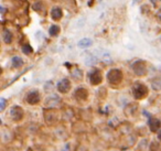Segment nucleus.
<instances>
[{"label":"nucleus","instance_id":"obj_1","mask_svg":"<svg viewBox=\"0 0 161 151\" xmlns=\"http://www.w3.org/2000/svg\"><path fill=\"white\" fill-rule=\"evenodd\" d=\"M43 120L48 127H56L62 121V113L58 109L46 108L43 110Z\"/></svg>","mask_w":161,"mask_h":151},{"label":"nucleus","instance_id":"obj_2","mask_svg":"<svg viewBox=\"0 0 161 151\" xmlns=\"http://www.w3.org/2000/svg\"><path fill=\"white\" fill-rule=\"evenodd\" d=\"M131 93H133L135 99L140 101V99H144V98H146V97L148 96L149 88H148L144 83H135V84L133 85Z\"/></svg>","mask_w":161,"mask_h":151},{"label":"nucleus","instance_id":"obj_3","mask_svg":"<svg viewBox=\"0 0 161 151\" xmlns=\"http://www.w3.org/2000/svg\"><path fill=\"white\" fill-rule=\"evenodd\" d=\"M25 118V110L20 106H12L8 114V119L12 123H20Z\"/></svg>","mask_w":161,"mask_h":151},{"label":"nucleus","instance_id":"obj_4","mask_svg":"<svg viewBox=\"0 0 161 151\" xmlns=\"http://www.w3.org/2000/svg\"><path fill=\"white\" fill-rule=\"evenodd\" d=\"M107 81L110 85H119L123 81V73L120 70L113 68L107 73Z\"/></svg>","mask_w":161,"mask_h":151},{"label":"nucleus","instance_id":"obj_5","mask_svg":"<svg viewBox=\"0 0 161 151\" xmlns=\"http://www.w3.org/2000/svg\"><path fill=\"white\" fill-rule=\"evenodd\" d=\"M41 101H42V98H41L40 93H39V91H35V89L28 93L26 95V98H25V101L30 106L39 105L41 103Z\"/></svg>","mask_w":161,"mask_h":151},{"label":"nucleus","instance_id":"obj_6","mask_svg":"<svg viewBox=\"0 0 161 151\" xmlns=\"http://www.w3.org/2000/svg\"><path fill=\"white\" fill-rule=\"evenodd\" d=\"M148 127H149V131L152 134H158L161 130V119L157 116H153L149 119L148 121Z\"/></svg>","mask_w":161,"mask_h":151},{"label":"nucleus","instance_id":"obj_7","mask_svg":"<svg viewBox=\"0 0 161 151\" xmlns=\"http://www.w3.org/2000/svg\"><path fill=\"white\" fill-rule=\"evenodd\" d=\"M88 79L92 85H98L102 83L103 75L99 70H93L88 73Z\"/></svg>","mask_w":161,"mask_h":151},{"label":"nucleus","instance_id":"obj_8","mask_svg":"<svg viewBox=\"0 0 161 151\" xmlns=\"http://www.w3.org/2000/svg\"><path fill=\"white\" fill-rule=\"evenodd\" d=\"M133 70L137 76H144L147 73V66L144 61H136L133 64Z\"/></svg>","mask_w":161,"mask_h":151},{"label":"nucleus","instance_id":"obj_9","mask_svg":"<svg viewBox=\"0 0 161 151\" xmlns=\"http://www.w3.org/2000/svg\"><path fill=\"white\" fill-rule=\"evenodd\" d=\"M139 106L136 103H130L125 107V115L129 118H135L138 116Z\"/></svg>","mask_w":161,"mask_h":151},{"label":"nucleus","instance_id":"obj_10","mask_svg":"<svg viewBox=\"0 0 161 151\" xmlns=\"http://www.w3.org/2000/svg\"><path fill=\"white\" fill-rule=\"evenodd\" d=\"M58 91H59L61 94H68L70 91H71V87H72V84L70 82V79L68 78H63L61 79L59 83H58Z\"/></svg>","mask_w":161,"mask_h":151},{"label":"nucleus","instance_id":"obj_11","mask_svg":"<svg viewBox=\"0 0 161 151\" xmlns=\"http://www.w3.org/2000/svg\"><path fill=\"white\" fill-rule=\"evenodd\" d=\"M74 97L76 98V101L78 103H85L88 99V91L83 88V87H80L74 93Z\"/></svg>","mask_w":161,"mask_h":151},{"label":"nucleus","instance_id":"obj_12","mask_svg":"<svg viewBox=\"0 0 161 151\" xmlns=\"http://www.w3.org/2000/svg\"><path fill=\"white\" fill-rule=\"evenodd\" d=\"M61 103V99L58 95H52L50 97L46 98L45 101V107L46 108H52V109H56L58 104Z\"/></svg>","mask_w":161,"mask_h":151},{"label":"nucleus","instance_id":"obj_13","mask_svg":"<svg viewBox=\"0 0 161 151\" xmlns=\"http://www.w3.org/2000/svg\"><path fill=\"white\" fill-rule=\"evenodd\" d=\"M1 139H2V143H9L13 139L12 131H11L9 128L2 127V130H1Z\"/></svg>","mask_w":161,"mask_h":151},{"label":"nucleus","instance_id":"obj_14","mask_svg":"<svg viewBox=\"0 0 161 151\" xmlns=\"http://www.w3.org/2000/svg\"><path fill=\"white\" fill-rule=\"evenodd\" d=\"M151 88L154 91H161V76H158L151 81Z\"/></svg>","mask_w":161,"mask_h":151},{"label":"nucleus","instance_id":"obj_15","mask_svg":"<svg viewBox=\"0 0 161 151\" xmlns=\"http://www.w3.org/2000/svg\"><path fill=\"white\" fill-rule=\"evenodd\" d=\"M148 151H161V142L157 140H152L149 144V150Z\"/></svg>","mask_w":161,"mask_h":151},{"label":"nucleus","instance_id":"obj_16","mask_svg":"<svg viewBox=\"0 0 161 151\" xmlns=\"http://www.w3.org/2000/svg\"><path fill=\"white\" fill-rule=\"evenodd\" d=\"M93 41L88 38H85V39H82L81 41H78V48L81 49H86V48H89L92 45Z\"/></svg>","mask_w":161,"mask_h":151},{"label":"nucleus","instance_id":"obj_17","mask_svg":"<svg viewBox=\"0 0 161 151\" xmlns=\"http://www.w3.org/2000/svg\"><path fill=\"white\" fill-rule=\"evenodd\" d=\"M63 16V12L60 8H53L51 11V17L54 20H60Z\"/></svg>","mask_w":161,"mask_h":151},{"label":"nucleus","instance_id":"obj_18","mask_svg":"<svg viewBox=\"0 0 161 151\" xmlns=\"http://www.w3.org/2000/svg\"><path fill=\"white\" fill-rule=\"evenodd\" d=\"M2 39H3L5 43H7V44L11 43L12 42V33L9 30H5L3 34H2Z\"/></svg>","mask_w":161,"mask_h":151},{"label":"nucleus","instance_id":"obj_19","mask_svg":"<svg viewBox=\"0 0 161 151\" xmlns=\"http://www.w3.org/2000/svg\"><path fill=\"white\" fill-rule=\"evenodd\" d=\"M23 65V60L21 59L20 56H15L12 59V66L16 67V68H19Z\"/></svg>","mask_w":161,"mask_h":151},{"label":"nucleus","instance_id":"obj_20","mask_svg":"<svg viewBox=\"0 0 161 151\" xmlns=\"http://www.w3.org/2000/svg\"><path fill=\"white\" fill-rule=\"evenodd\" d=\"M59 32H60V28L58 25H52L51 28H50V30H49V33H50V35H52V36L58 35Z\"/></svg>","mask_w":161,"mask_h":151},{"label":"nucleus","instance_id":"obj_21","mask_svg":"<svg viewBox=\"0 0 161 151\" xmlns=\"http://www.w3.org/2000/svg\"><path fill=\"white\" fill-rule=\"evenodd\" d=\"M75 151H89V148L86 144H84V143H80L76 147Z\"/></svg>","mask_w":161,"mask_h":151},{"label":"nucleus","instance_id":"obj_22","mask_svg":"<svg viewBox=\"0 0 161 151\" xmlns=\"http://www.w3.org/2000/svg\"><path fill=\"white\" fill-rule=\"evenodd\" d=\"M22 51H23V53H26V54H30V53H32V48L29 45V44H26V45H23V48H22Z\"/></svg>","mask_w":161,"mask_h":151},{"label":"nucleus","instance_id":"obj_23","mask_svg":"<svg viewBox=\"0 0 161 151\" xmlns=\"http://www.w3.org/2000/svg\"><path fill=\"white\" fill-rule=\"evenodd\" d=\"M33 9H34V10H36V11H40V10H42V3H41V2H36V3H34Z\"/></svg>","mask_w":161,"mask_h":151},{"label":"nucleus","instance_id":"obj_24","mask_svg":"<svg viewBox=\"0 0 161 151\" xmlns=\"http://www.w3.org/2000/svg\"><path fill=\"white\" fill-rule=\"evenodd\" d=\"M5 105H6V99H5V98H1V107H0L1 111L5 110Z\"/></svg>","mask_w":161,"mask_h":151},{"label":"nucleus","instance_id":"obj_25","mask_svg":"<svg viewBox=\"0 0 161 151\" xmlns=\"http://www.w3.org/2000/svg\"><path fill=\"white\" fill-rule=\"evenodd\" d=\"M157 139H158V140H159V141L161 142V130L159 131V132H158V134H157Z\"/></svg>","mask_w":161,"mask_h":151},{"label":"nucleus","instance_id":"obj_26","mask_svg":"<svg viewBox=\"0 0 161 151\" xmlns=\"http://www.w3.org/2000/svg\"><path fill=\"white\" fill-rule=\"evenodd\" d=\"M157 16H158V18L161 20V8L159 9V11H158V13H157Z\"/></svg>","mask_w":161,"mask_h":151},{"label":"nucleus","instance_id":"obj_27","mask_svg":"<svg viewBox=\"0 0 161 151\" xmlns=\"http://www.w3.org/2000/svg\"><path fill=\"white\" fill-rule=\"evenodd\" d=\"M5 10H6V9L3 8V7H1V15H3V13H5Z\"/></svg>","mask_w":161,"mask_h":151},{"label":"nucleus","instance_id":"obj_28","mask_svg":"<svg viewBox=\"0 0 161 151\" xmlns=\"http://www.w3.org/2000/svg\"><path fill=\"white\" fill-rule=\"evenodd\" d=\"M107 151H119L118 149H108Z\"/></svg>","mask_w":161,"mask_h":151},{"label":"nucleus","instance_id":"obj_29","mask_svg":"<svg viewBox=\"0 0 161 151\" xmlns=\"http://www.w3.org/2000/svg\"><path fill=\"white\" fill-rule=\"evenodd\" d=\"M151 1H152L153 3H156V0H151Z\"/></svg>","mask_w":161,"mask_h":151}]
</instances>
